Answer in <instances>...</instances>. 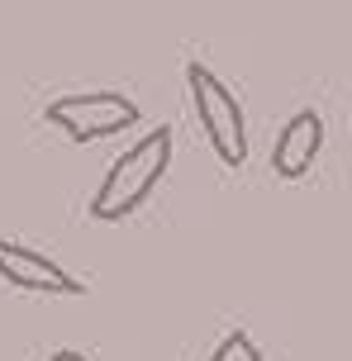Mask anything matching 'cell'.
<instances>
[{"mask_svg": "<svg viewBox=\"0 0 352 361\" xmlns=\"http://www.w3.org/2000/svg\"><path fill=\"white\" fill-rule=\"evenodd\" d=\"M171 166V128H152L143 133L133 147H124L110 162V171L100 176L91 195V219L95 224H119L129 219L143 200L157 190V180L167 176Z\"/></svg>", "mask_w": 352, "mask_h": 361, "instance_id": "obj_1", "label": "cell"}, {"mask_svg": "<svg viewBox=\"0 0 352 361\" xmlns=\"http://www.w3.org/2000/svg\"><path fill=\"white\" fill-rule=\"evenodd\" d=\"M186 95H190L195 124H200V133L210 138L214 157H219L224 166L248 162V119H243L238 95L224 86L205 62H186Z\"/></svg>", "mask_w": 352, "mask_h": 361, "instance_id": "obj_2", "label": "cell"}, {"mask_svg": "<svg viewBox=\"0 0 352 361\" xmlns=\"http://www.w3.org/2000/svg\"><path fill=\"white\" fill-rule=\"evenodd\" d=\"M43 119L62 128L72 143H95V138H114V133L138 124V105L119 90H81V95L48 100Z\"/></svg>", "mask_w": 352, "mask_h": 361, "instance_id": "obj_3", "label": "cell"}, {"mask_svg": "<svg viewBox=\"0 0 352 361\" xmlns=\"http://www.w3.org/2000/svg\"><path fill=\"white\" fill-rule=\"evenodd\" d=\"M0 281H10L15 290H34V295H86V286L67 267L10 238H0Z\"/></svg>", "mask_w": 352, "mask_h": 361, "instance_id": "obj_4", "label": "cell"}, {"mask_svg": "<svg viewBox=\"0 0 352 361\" xmlns=\"http://www.w3.org/2000/svg\"><path fill=\"white\" fill-rule=\"evenodd\" d=\"M324 152V119H319L315 109H300L286 119V128L277 133V143H272V176L281 180H300L315 157Z\"/></svg>", "mask_w": 352, "mask_h": 361, "instance_id": "obj_5", "label": "cell"}, {"mask_svg": "<svg viewBox=\"0 0 352 361\" xmlns=\"http://www.w3.org/2000/svg\"><path fill=\"white\" fill-rule=\"evenodd\" d=\"M210 361H262V352H257V343H253L243 328H233V333L219 338V347L210 352Z\"/></svg>", "mask_w": 352, "mask_h": 361, "instance_id": "obj_6", "label": "cell"}, {"mask_svg": "<svg viewBox=\"0 0 352 361\" xmlns=\"http://www.w3.org/2000/svg\"><path fill=\"white\" fill-rule=\"evenodd\" d=\"M48 361H91V357H86V352H72V347H57Z\"/></svg>", "mask_w": 352, "mask_h": 361, "instance_id": "obj_7", "label": "cell"}]
</instances>
